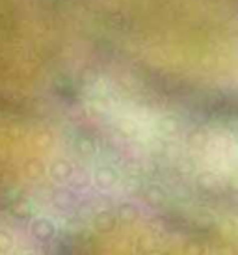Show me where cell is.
Segmentation results:
<instances>
[{
  "instance_id": "cell-1",
  "label": "cell",
  "mask_w": 238,
  "mask_h": 255,
  "mask_svg": "<svg viewBox=\"0 0 238 255\" xmlns=\"http://www.w3.org/2000/svg\"><path fill=\"white\" fill-rule=\"evenodd\" d=\"M30 231L34 235L35 239H39V241H49L54 237L56 233V227L54 224L50 222L49 218H35L32 224H30Z\"/></svg>"
},
{
  "instance_id": "cell-2",
  "label": "cell",
  "mask_w": 238,
  "mask_h": 255,
  "mask_svg": "<svg viewBox=\"0 0 238 255\" xmlns=\"http://www.w3.org/2000/svg\"><path fill=\"white\" fill-rule=\"evenodd\" d=\"M116 222H118V218H116V214L112 211H101L93 218V226H95V229H97L99 233H110L114 227H116Z\"/></svg>"
},
{
  "instance_id": "cell-3",
  "label": "cell",
  "mask_w": 238,
  "mask_h": 255,
  "mask_svg": "<svg viewBox=\"0 0 238 255\" xmlns=\"http://www.w3.org/2000/svg\"><path fill=\"white\" fill-rule=\"evenodd\" d=\"M95 181H97L99 188H112L114 184H116V173H114L112 170H108V168H105V170H99L97 175H95Z\"/></svg>"
},
{
  "instance_id": "cell-4",
  "label": "cell",
  "mask_w": 238,
  "mask_h": 255,
  "mask_svg": "<svg viewBox=\"0 0 238 255\" xmlns=\"http://www.w3.org/2000/svg\"><path fill=\"white\" fill-rule=\"evenodd\" d=\"M11 213L17 216V218H21V220H26L30 218V214H32V205H30V201L28 199H17L13 203V207H11Z\"/></svg>"
},
{
  "instance_id": "cell-5",
  "label": "cell",
  "mask_w": 238,
  "mask_h": 255,
  "mask_svg": "<svg viewBox=\"0 0 238 255\" xmlns=\"http://www.w3.org/2000/svg\"><path fill=\"white\" fill-rule=\"evenodd\" d=\"M13 244H15V241H13V237H11V233L0 229V254L9 252V250L13 248Z\"/></svg>"
},
{
  "instance_id": "cell-6",
  "label": "cell",
  "mask_w": 238,
  "mask_h": 255,
  "mask_svg": "<svg viewBox=\"0 0 238 255\" xmlns=\"http://www.w3.org/2000/svg\"><path fill=\"white\" fill-rule=\"evenodd\" d=\"M24 255H34V254H24Z\"/></svg>"
}]
</instances>
